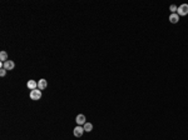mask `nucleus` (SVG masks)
Listing matches in <instances>:
<instances>
[{
    "mask_svg": "<svg viewBox=\"0 0 188 140\" xmlns=\"http://www.w3.org/2000/svg\"><path fill=\"white\" fill-rule=\"evenodd\" d=\"M83 128H84V131H88V133H89V131H92V130H93V124H90V123H85Z\"/></svg>",
    "mask_w": 188,
    "mask_h": 140,
    "instance_id": "nucleus-10",
    "label": "nucleus"
},
{
    "mask_svg": "<svg viewBox=\"0 0 188 140\" xmlns=\"http://www.w3.org/2000/svg\"><path fill=\"white\" fill-rule=\"evenodd\" d=\"M74 136H77V138H80L82 135H83V133H84V128H82L80 125H78L77 128H74Z\"/></svg>",
    "mask_w": 188,
    "mask_h": 140,
    "instance_id": "nucleus-4",
    "label": "nucleus"
},
{
    "mask_svg": "<svg viewBox=\"0 0 188 140\" xmlns=\"http://www.w3.org/2000/svg\"><path fill=\"white\" fill-rule=\"evenodd\" d=\"M15 68V63L12 61V60H8V61L4 63V69H6V70H13Z\"/></svg>",
    "mask_w": 188,
    "mask_h": 140,
    "instance_id": "nucleus-6",
    "label": "nucleus"
},
{
    "mask_svg": "<svg viewBox=\"0 0 188 140\" xmlns=\"http://www.w3.org/2000/svg\"><path fill=\"white\" fill-rule=\"evenodd\" d=\"M169 21L172 24H177V23L179 21V15L178 14H171L169 15Z\"/></svg>",
    "mask_w": 188,
    "mask_h": 140,
    "instance_id": "nucleus-8",
    "label": "nucleus"
},
{
    "mask_svg": "<svg viewBox=\"0 0 188 140\" xmlns=\"http://www.w3.org/2000/svg\"><path fill=\"white\" fill-rule=\"evenodd\" d=\"M178 15H182V16H184V15H187L188 14V4H182V5L178 8Z\"/></svg>",
    "mask_w": 188,
    "mask_h": 140,
    "instance_id": "nucleus-2",
    "label": "nucleus"
},
{
    "mask_svg": "<svg viewBox=\"0 0 188 140\" xmlns=\"http://www.w3.org/2000/svg\"><path fill=\"white\" fill-rule=\"evenodd\" d=\"M85 120H87L85 115H83V114H78V115H77V118H75V121H77L78 125H84V124L87 123Z\"/></svg>",
    "mask_w": 188,
    "mask_h": 140,
    "instance_id": "nucleus-3",
    "label": "nucleus"
},
{
    "mask_svg": "<svg viewBox=\"0 0 188 140\" xmlns=\"http://www.w3.org/2000/svg\"><path fill=\"white\" fill-rule=\"evenodd\" d=\"M6 75V69L1 68V71H0V76H5Z\"/></svg>",
    "mask_w": 188,
    "mask_h": 140,
    "instance_id": "nucleus-12",
    "label": "nucleus"
},
{
    "mask_svg": "<svg viewBox=\"0 0 188 140\" xmlns=\"http://www.w3.org/2000/svg\"><path fill=\"white\" fill-rule=\"evenodd\" d=\"M46 86H48V83H46L45 79H40L38 81V89L39 90H44Z\"/></svg>",
    "mask_w": 188,
    "mask_h": 140,
    "instance_id": "nucleus-7",
    "label": "nucleus"
},
{
    "mask_svg": "<svg viewBox=\"0 0 188 140\" xmlns=\"http://www.w3.org/2000/svg\"><path fill=\"white\" fill-rule=\"evenodd\" d=\"M29 96H30L31 100H39L40 98H41V90H39V89L31 90L30 94H29Z\"/></svg>",
    "mask_w": 188,
    "mask_h": 140,
    "instance_id": "nucleus-1",
    "label": "nucleus"
},
{
    "mask_svg": "<svg viewBox=\"0 0 188 140\" xmlns=\"http://www.w3.org/2000/svg\"><path fill=\"white\" fill-rule=\"evenodd\" d=\"M169 10L172 11V14H176L177 11H178V8H177L176 5H171L169 6Z\"/></svg>",
    "mask_w": 188,
    "mask_h": 140,
    "instance_id": "nucleus-11",
    "label": "nucleus"
},
{
    "mask_svg": "<svg viewBox=\"0 0 188 140\" xmlns=\"http://www.w3.org/2000/svg\"><path fill=\"white\" fill-rule=\"evenodd\" d=\"M0 60H1V63L8 61V53L6 51H1L0 53Z\"/></svg>",
    "mask_w": 188,
    "mask_h": 140,
    "instance_id": "nucleus-9",
    "label": "nucleus"
},
{
    "mask_svg": "<svg viewBox=\"0 0 188 140\" xmlns=\"http://www.w3.org/2000/svg\"><path fill=\"white\" fill-rule=\"evenodd\" d=\"M26 86H28V89H30V90L38 89V83H36L35 80H28V83H26Z\"/></svg>",
    "mask_w": 188,
    "mask_h": 140,
    "instance_id": "nucleus-5",
    "label": "nucleus"
}]
</instances>
